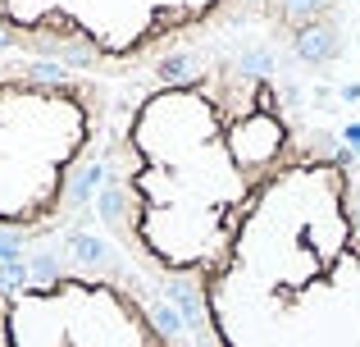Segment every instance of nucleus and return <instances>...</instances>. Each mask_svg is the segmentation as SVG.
Masks as SVG:
<instances>
[{
    "instance_id": "1",
    "label": "nucleus",
    "mask_w": 360,
    "mask_h": 347,
    "mask_svg": "<svg viewBox=\"0 0 360 347\" xmlns=\"http://www.w3.org/2000/svg\"><path fill=\"white\" fill-rule=\"evenodd\" d=\"M310 128L283 78L224 51L219 37L187 46L119 78L91 220L183 302Z\"/></svg>"
},
{
    "instance_id": "2",
    "label": "nucleus",
    "mask_w": 360,
    "mask_h": 347,
    "mask_svg": "<svg viewBox=\"0 0 360 347\" xmlns=\"http://www.w3.org/2000/svg\"><path fill=\"white\" fill-rule=\"evenodd\" d=\"M196 347H360V151L315 124L178 302Z\"/></svg>"
},
{
    "instance_id": "3",
    "label": "nucleus",
    "mask_w": 360,
    "mask_h": 347,
    "mask_svg": "<svg viewBox=\"0 0 360 347\" xmlns=\"http://www.w3.org/2000/svg\"><path fill=\"white\" fill-rule=\"evenodd\" d=\"M115 101L119 78L0 55V251L91 220Z\"/></svg>"
},
{
    "instance_id": "4",
    "label": "nucleus",
    "mask_w": 360,
    "mask_h": 347,
    "mask_svg": "<svg viewBox=\"0 0 360 347\" xmlns=\"http://www.w3.org/2000/svg\"><path fill=\"white\" fill-rule=\"evenodd\" d=\"M0 347H196L178 302L82 220L0 251Z\"/></svg>"
},
{
    "instance_id": "5",
    "label": "nucleus",
    "mask_w": 360,
    "mask_h": 347,
    "mask_svg": "<svg viewBox=\"0 0 360 347\" xmlns=\"http://www.w3.org/2000/svg\"><path fill=\"white\" fill-rule=\"evenodd\" d=\"M260 0H0V55L128 78L238 27Z\"/></svg>"
}]
</instances>
